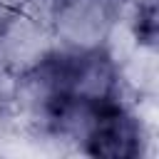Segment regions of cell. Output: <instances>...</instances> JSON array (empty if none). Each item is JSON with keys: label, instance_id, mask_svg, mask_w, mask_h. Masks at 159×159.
<instances>
[{"label": "cell", "instance_id": "6da1fadb", "mask_svg": "<svg viewBox=\"0 0 159 159\" xmlns=\"http://www.w3.org/2000/svg\"><path fill=\"white\" fill-rule=\"evenodd\" d=\"M109 52L117 62H127L134 52H137V40H134V32L127 27V25H114L112 32H109Z\"/></svg>", "mask_w": 159, "mask_h": 159}]
</instances>
